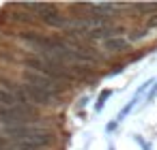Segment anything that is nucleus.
<instances>
[{"mask_svg": "<svg viewBox=\"0 0 157 150\" xmlns=\"http://www.w3.org/2000/svg\"><path fill=\"white\" fill-rule=\"evenodd\" d=\"M24 84H30V86H37V88H41V90H45V92H50V94H54L56 99H60L65 92H67V84H63V82H56V79H52V77H48V75H41V73H35V71H28V69H24Z\"/></svg>", "mask_w": 157, "mask_h": 150, "instance_id": "nucleus-3", "label": "nucleus"}, {"mask_svg": "<svg viewBox=\"0 0 157 150\" xmlns=\"http://www.w3.org/2000/svg\"><path fill=\"white\" fill-rule=\"evenodd\" d=\"M24 67H26L28 71L48 75V77H52V79H56V82H63V84H67L69 79L75 77L73 69H71L67 62H63L60 58L52 56V54H35V52H33V54H28V56L24 58Z\"/></svg>", "mask_w": 157, "mask_h": 150, "instance_id": "nucleus-1", "label": "nucleus"}, {"mask_svg": "<svg viewBox=\"0 0 157 150\" xmlns=\"http://www.w3.org/2000/svg\"><path fill=\"white\" fill-rule=\"evenodd\" d=\"M146 39V28H133L127 37V43H136V41H142Z\"/></svg>", "mask_w": 157, "mask_h": 150, "instance_id": "nucleus-7", "label": "nucleus"}, {"mask_svg": "<svg viewBox=\"0 0 157 150\" xmlns=\"http://www.w3.org/2000/svg\"><path fill=\"white\" fill-rule=\"evenodd\" d=\"M127 45H129V43H127V39H123V37H112V39L103 41V49H105V52H110V54L123 52Z\"/></svg>", "mask_w": 157, "mask_h": 150, "instance_id": "nucleus-5", "label": "nucleus"}, {"mask_svg": "<svg viewBox=\"0 0 157 150\" xmlns=\"http://www.w3.org/2000/svg\"><path fill=\"white\" fill-rule=\"evenodd\" d=\"M148 28H157V15H153V17L148 20Z\"/></svg>", "mask_w": 157, "mask_h": 150, "instance_id": "nucleus-9", "label": "nucleus"}, {"mask_svg": "<svg viewBox=\"0 0 157 150\" xmlns=\"http://www.w3.org/2000/svg\"><path fill=\"white\" fill-rule=\"evenodd\" d=\"M15 105H20L7 90H2V88H0V107H15Z\"/></svg>", "mask_w": 157, "mask_h": 150, "instance_id": "nucleus-6", "label": "nucleus"}, {"mask_svg": "<svg viewBox=\"0 0 157 150\" xmlns=\"http://www.w3.org/2000/svg\"><path fill=\"white\" fill-rule=\"evenodd\" d=\"M7 150H35V148H28V146H22V144H9Z\"/></svg>", "mask_w": 157, "mask_h": 150, "instance_id": "nucleus-8", "label": "nucleus"}, {"mask_svg": "<svg viewBox=\"0 0 157 150\" xmlns=\"http://www.w3.org/2000/svg\"><path fill=\"white\" fill-rule=\"evenodd\" d=\"M5 135L13 139V144H22L35 150H43L50 148L54 144V133L45 126H30V124H22V126H7Z\"/></svg>", "mask_w": 157, "mask_h": 150, "instance_id": "nucleus-2", "label": "nucleus"}, {"mask_svg": "<svg viewBox=\"0 0 157 150\" xmlns=\"http://www.w3.org/2000/svg\"><path fill=\"white\" fill-rule=\"evenodd\" d=\"M22 86H24V92H26L30 105L35 103V105H41V107H52L58 101L54 94H50V92H45V90H41L37 86H30V84H24V82H22Z\"/></svg>", "mask_w": 157, "mask_h": 150, "instance_id": "nucleus-4", "label": "nucleus"}]
</instances>
